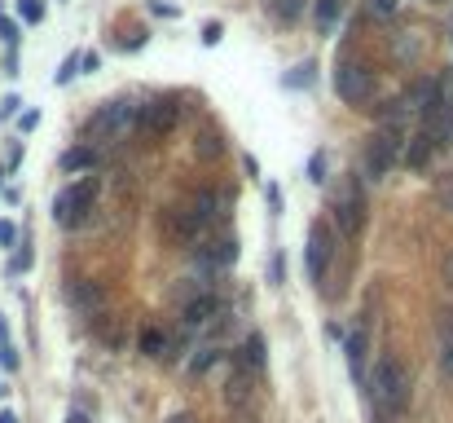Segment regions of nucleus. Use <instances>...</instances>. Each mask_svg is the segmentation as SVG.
Instances as JSON below:
<instances>
[{
  "label": "nucleus",
  "instance_id": "1",
  "mask_svg": "<svg viewBox=\"0 0 453 423\" xmlns=\"http://www.w3.org/2000/svg\"><path fill=\"white\" fill-rule=\"evenodd\" d=\"M370 405H374V415L383 423H392L409 410V397H414V379H409V370L400 357H379V366L370 370Z\"/></svg>",
  "mask_w": 453,
  "mask_h": 423
},
{
  "label": "nucleus",
  "instance_id": "2",
  "mask_svg": "<svg viewBox=\"0 0 453 423\" xmlns=\"http://www.w3.org/2000/svg\"><path fill=\"white\" fill-rule=\"evenodd\" d=\"M97 199H102V181H97V176H79L75 186H66L58 199H53L58 225H66V230H84V225L93 221Z\"/></svg>",
  "mask_w": 453,
  "mask_h": 423
},
{
  "label": "nucleus",
  "instance_id": "3",
  "mask_svg": "<svg viewBox=\"0 0 453 423\" xmlns=\"http://www.w3.org/2000/svg\"><path fill=\"white\" fill-rule=\"evenodd\" d=\"M405 141H409L405 128H379L361 150V176L365 181H383L396 159H405Z\"/></svg>",
  "mask_w": 453,
  "mask_h": 423
},
{
  "label": "nucleus",
  "instance_id": "4",
  "mask_svg": "<svg viewBox=\"0 0 453 423\" xmlns=\"http://www.w3.org/2000/svg\"><path fill=\"white\" fill-rule=\"evenodd\" d=\"M330 216H334V230H339V238H357L361 225H365V194H361V181L357 172L348 176V181L330 194Z\"/></svg>",
  "mask_w": 453,
  "mask_h": 423
},
{
  "label": "nucleus",
  "instance_id": "5",
  "mask_svg": "<svg viewBox=\"0 0 453 423\" xmlns=\"http://www.w3.org/2000/svg\"><path fill=\"white\" fill-rule=\"evenodd\" d=\"M423 133L435 141V150H445L453 141V84H449V75L435 79V97L423 110Z\"/></svg>",
  "mask_w": 453,
  "mask_h": 423
},
{
  "label": "nucleus",
  "instance_id": "6",
  "mask_svg": "<svg viewBox=\"0 0 453 423\" xmlns=\"http://www.w3.org/2000/svg\"><path fill=\"white\" fill-rule=\"evenodd\" d=\"M334 230L330 225H313L308 230V247H304V265H308V282L322 287L330 282V269H334Z\"/></svg>",
  "mask_w": 453,
  "mask_h": 423
},
{
  "label": "nucleus",
  "instance_id": "7",
  "mask_svg": "<svg viewBox=\"0 0 453 423\" xmlns=\"http://www.w3.org/2000/svg\"><path fill=\"white\" fill-rule=\"evenodd\" d=\"M334 93H339V102L348 106H361L374 97V71L365 67V62H339V71H334Z\"/></svg>",
  "mask_w": 453,
  "mask_h": 423
},
{
  "label": "nucleus",
  "instance_id": "8",
  "mask_svg": "<svg viewBox=\"0 0 453 423\" xmlns=\"http://www.w3.org/2000/svg\"><path fill=\"white\" fill-rule=\"evenodd\" d=\"M343 353H348V370H352V379H357L361 388H370V327H365V322H357V327H352Z\"/></svg>",
  "mask_w": 453,
  "mask_h": 423
},
{
  "label": "nucleus",
  "instance_id": "9",
  "mask_svg": "<svg viewBox=\"0 0 453 423\" xmlns=\"http://www.w3.org/2000/svg\"><path fill=\"white\" fill-rule=\"evenodd\" d=\"M176 124H180V106L176 102H145L137 110V128L150 133V137H167Z\"/></svg>",
  "mask_w": 453,
  "mask_h": 423
},
{
  "label": "nucleus",
  "instance_id": "10",
  "mask_svg": "<svg viewBox=\"0 0 453 423\" xmlns=\"http://www.w3.org/2000/svg\"><path fill=\"white\" fill-rule=\"evenodd\" d=\"M66 300H71V308L79 318H93V313H102V304H106V287L97 278H84V282H75L71 291H66Z\"/></svg>",
  "mask_w": 453,
  "mask_h": 423
},
{
  "label": "nucleus",
  "instance_id": "11",
  "mask_svg": "<svg viewBox=\"0 0 453 423\" xmlns=\"http://www.w3.org/2000/svg\"><path fill=\"white\" fill-rule=\"evenodd\" d=\"M251 397H256V388H251V375L233 366V375L225 379V401H229L233 419H247V415H251Z\"/></svg>",
  "mask_w": 453,
  "mask_h": 423
},
{
  "label": "nucleus",
  "instance_id": "12",
  "mask_svg": "<svg viewBox=\"0 0 453 423\" xmlns=\"http://www.w3.org/2000/svg\"><path fill=\"white\" fill-rule=\"evenodd\" d=\"M194 256H198L203 269H229L233 260H238V242L225 234V238H211V242H203V247H194Z\"/></svg>",
  "mask_w": 453,
  "mask_h": 423
},
{
  "label": "nucleus",
  "instance_id": "13",
  "mask_svg": "<svg viewBox=\"0 0 453 423\" xmlns=\"http://www.w3.org/2000/svg\"><path fill=\"white\" fill-rule=\"evenodd\" d=\"M207 225L194 216V207H172L167 212V238H180V242H198Z\"/></svg>",
  "mask_w": 453,
  "mask_h": 423
},
{
  "label": "nucleus",
  "instance_id": "14",
  "mask_svg": "<svg viewBox=\"0 0 453 423\" xmlns=\"http://www.w3.org/2000/svg\"><path fill=\"white\" fill-rule=\"evenodd\" d=\"M211 318H221V300H216V296H198V300H190L185 308H180V327H185V331L207 327Z\"/></svg>",
  "mask_w": 453,
  "mask_h": 423
},
{
  "label": "nucleus",
  "instance_id": "15",
  "mask_svg": "<svg viewBox=\"0 0 453 423\" xmlns=\"http://www.w3.org/2000/svg\"><path fill=\"white\" fill-rule=\"evenodd\" d=\"M128 115H132V106H128V102H110L106 110H97V115H93L88 137H97V133H119V128L128 124Z\"/></svg>",
  "mask_w": 453,
  "mask_h": 423
},
{
  "label": "nucleus",
  "instance_id": "16",
  "mask_svg": "<svg viewBox=\"0 0 453 423\" xmlns=\"http://www.w3.org/2000/svg\"><path fill=\"white\" fill-rule=\"evenodd\" d=\"M435 339H440V370L453 375V308H440V318H435Z\"/></svg>",
  "mask_w": 453,
  "mask_h": 423
},
{
  "label": "nucleus",
  "instance_id": "17",
  "mask_svg": "<svg viewBox=\"0 0 453 423\" xmlns=\"http://www.w3.org/2000/svg\"><path fill=\"white\" fill-rule=\"evenodd\" d=\"M137 349H141L145 357H155V362H163V357L172 353V339H167V331H159V327H145V331L137 335Z\"/></svg>",
  "mask_w": 453,
  "mask_h": 423
},
{
  "label": "nucleus",
  "instance_id": "18",
  "mask_svg": "<svg viewBox=\"0 0 453 423\" xmlns=\"http://www.w3.org/2000/svg\"><path fill=\"white\" fill-rule=\"evenodd\" d=\"M233 366L247 370V375H256V370L264 366V335H247V344H242L238 357H233Z\"/></svg>",
  "mask_w": 453,
  "mask_h": 423
},
{
  "label": "nucleus",
  "instance_id": "19",
  "mask_svg": "<svg viewBox=\"0 0 453 423\" xmlns=\"http://www.w3.org/2000/svg\"><path fill=\"white\" fill-rule=\"evenodd\" d=\"M431 155H435V141H431L427 133H418V137L405 141V164H409V168H427Z\"/></svg>",
  "mask_w": 453,
  "mask_h": 423
},
{
  "label": "nucleus",
  "instance_id": "20",
  "mask_svg": "<svg viewBox=\"0 0 453 423\" xmlns=\"http://www.w3.org/2000/svg\"><path fill=\"white\" fill-rule=\"evenodd\" d=\"M62 168L66 172H88V168H97V150L93 145H75V150L62 155Z\"/></svg>",
  "mask_w": 453,
  "mask_h": 423
},
{
  "label": "nucleus",
  "instance_id": "21",
  "mask_svg": "<svg viewBox=\"0 0 453 423\" xmlns=\"http://www.w3.org/2000/svg\"><path fill=\"white\" fill-rule=\"evenodd\" d=\"M190 207H194V216L203 221V225H211V221H216V212H221V194H216V190H198Z\"/></svg>",
  "mask_w": 453,
  "mask_h": 423
},
{
  "label": "nucleus",
  "instance_id": "22",
  "mask_svg": "<svg viewBox=\"0 0 453 423\" xmlns=\"http://www.w3.org/2000/svg\"><path fill=\"white\" fill-rule=\"evenodd\" d=\"M216 362H225V353H221V349H198V353L190 357V375H194V379H198V375H207Z\"/></svg>",
  "mask_w": 453,
  "mask_h": 423
},
{
  "label": "nucleus",
  "instance_id": "23",
  "mask_svg": "<svg viewBox=\"0 0 453 423\" xmlns=\"http://www.w3.org/2000/svg\"><path fill=\"white\" fill-rule=\"evenodd\" d=\"M317 27H322V31H330L334 22H339V13H343V0H317Z\"/></svg>",
  "mask_w": 453,
  "mask_h": 423
},
{
  "label": "nucleus",
  "instance_id": "24",
  "mask_svg": "<svg viewBox=\"0 0 453 423\" xmlns=\"http://www.w3.org/2000/svg\"><path fill=\"white\" fill-rule=\"evenodd\" d=\"M431 190H435V203H440L445 212H453V172H440Z\"/></svg>",
  "mask_w": 453,
  "mask_h": 423
},
{
  "label": "nucleus",
  "instance_id": "25",
  "mask_svg": "<svg viewBox=\"0 0 453 423\" xmlns=\"http://www.w3.org/2000/svg\"><path fill=\"white\" fill-rule=\"evenodd\" d=\"M18 18L22 22H40L44 18V5H40V0H18Z\"/></svg>",
  "mask_w": 453,
  "mask_h": 423
},
{
  "label": "nucleus",
  "instance_id": "26",
  "mask_svg": "<svg viewBox=\"0 0 453 423\" xmlns=\"http://www.w3.org/2000/svg\"><path fill=\"white\" fill-rule=\"evenodd\" d=\"M0 36H5L9 53H18V22H13V18H5V13H0Z\"/></svg>",
  "mask_w": 453,
  "mask_h": 423
},
{
  "label": "nucleus",
  "instance_id": "27",
  "mask_svg": "<svg viewBox=\"0 0 453 423\" xmlns=\"http://www.w3.org/2000/svg\"><path fill=\"white\" fill-rule=\"evenodd\" d=\"M308 181H317V186L326 181V155H322V150H317V155L308 159Z\"/></svg>",
  "mask_w": 453,
  "mask_h": 423
},
{
  "label": "nucleus",
  "instance_id": "28",
  "mask_svg": "<svg viewBox=\"0 0 453 423\" xmlns=\"http://www.w3.org/2000/svg\"><path fill=\"white\" fill-rule=\"evenodd\" d=\"M370 13H374L379 22H388L392 13H396V0H370Z\"/></svg>",
  "mask_w": 453,
  "mask_h": 423
},
{
  "label": "nucleus",
  "instance_id": "29",
  "mask_svg": "<svg viewBox=\"0 0 453 423\" xmlns=\"http://www.w3.org/2000/svg\"><path fill=\"white\" fill-rule=\"evenodd\" d=\"M13 242H18V225H13V221H0V247H13Z\"/></svg>",
  "mask_w": 453,
  "mask_h": 423
},
{
  "label": "nucleus",
  "instance_id": "30",
  "mask_svg": "<svg viewBox=\"0 0 453 423\" xmlns=\"http://www.w3.org/2000/svg\"><path fill=\"white\" fill-rule=\"evenodd\" d=\"M440 282H445V287L453 291V247H449V252L440 256Z\"/></svg>",
  "mask_w": 453,
  "mask_h": 423
},
{
  "label": "nucleus",
  "instance_id": "31",
  "mask_svg": "<svg viewBox=\"0 0 453 423\" xmlns=\"http://www.w3.org/2000/svg\"><path fill=\"white\" fill-rule=\"evenodd\" d=\"M79 58H84V53H71V58L62 62V71H58V84H66V79L75 75V67H79Z\"/></svg>",
  "mask_w": 453,
  "mask_h": 423
},
{
  "label": "nucleus",
  "instance_id": "32",
  "mask_svg": "<svg viewBox=\"0 0 453 423\" xmlns=\"http://www.w3.org/2000/svg\"><path fill=\"white\" fill-rule=\"evenodd\" d=\"M18 106H22V97H5V106H0V124H5V119H13V115H18Z\"/></svg>",
  "mask_w": 453,
  "mask_h": 423
},
{
  "label": "nucleus",
  "instance_id": "33",
  "mask_svg": "<svg viewBox=\"0 0 453 423\" xmlns=\"http://www.w3.org/2000/svg\"><path fill=\"white\" fill-rule=\"evenodd\" d=\"M0 366H5V370H18V353L9 349V339L0 344Z\"/></svg>",
  "mask_w": 453,
  "mask_h": 423
},
{
  "label": "nucleus",
  "instance_id": "34",
  "mask_svg": "<svg viewBox=\"0 0 453 423\" xmlns=\"http://www.w3.org/2000/svg\"><path fill=\"white\" fill-rule=\"evenodd\" d=\"M198 150H203V155H221L225 145H221V137H211V133H207V137H203V145H198Z\"/></svg>",
  "mask_w": 453,
  "mask_h": 423
},
{
  "label": "nucleus",
  "instance_id": "35",
  "mask_svg": "<svg viewBox=\"0 0 453 423\" xmlns=\"http://www.w3.org/2000/svg\"><path fill=\"white\" fill-rule=\"evenodd\" d=\"M308 79H313V67H308V62H304V67H295V75H291V84H308Z\"/></svg>",
  "mask_w": 453,
  "mask_h": 423
},
{
  "label": "nucleus",
  "instance_id": "36",
  "mask_svg": "<svg viewBox=\"0 0 453 423\" xmlns=\"http://www.w3.org/2000/svg\"><path fill=\"white\" fill-rule=\"evenodd\" d=\"M40 124V115H36V110H27V115L18 119V128H22V133H31V128H36Z\"/></svg>",
  "mask_w": 453,
  "mask_h": 423
},
{
  "label": "nucleus",
  "instance_id": "37",
  "mask_svg": "<svg viewBox=\"0 0 453 423\" xmlns=\"http://www.w3.org/2000/svg\"><path fill=\"white\" fill-rule=\"evenodd\" d=\"M216 40H221V27H216V22L203 27V44H216Z\"/></svg>",
  "mask_w": 453,
  "mask_h": 423
},
{
  "label": "nucleus",
  "instance_id": "38",
  "mask_svg": "<svg viewBox=\"0 0 453 423\" xmlns=\"http://www.w3.org/2000/svg\"><path fill=\"white\" fill-rule=\"evenodd\" d=\"M268 278L282 282V256H273V265H268Z\"/></svg>",
  "mask_w": 453,
  "mask_h": 423
},
{
  "label": "nucleus",
  "instance_id": "39",
  "mask_svg": "<svg viewBox=\"0 0 453 423\" xmlns=\"http://www.w3.org/2000/svg\"><path fill=\"white\" fill-rule=\"evenodd\" d=\"M66 423H93V419H88V410H71V415H66Z\"/></svg>",
  "mask_w": 453,
  "mask_h": 423
},
{
  "label": "nucleus",
  "instance_id": "40",
  "mask_svg": "<svg viewBox=\"0 0 453 423\" xmlns=\"http://www.w3.org/2000/svg\"><path fill=\"white\" fill-rule=\"evenodd\" d=\"M282 13H287V18H295V13H299V0H282Z\"/></svg>",
  "mask_w": 453,
  "mask_h": 423
},
{
  "label": "nucleus",
  "instance_id": "41",
  "mask_svg": "<svg viewBox=\"0 0 453 423\" xmlns=\"http://www.w3.org/2000/svg\"><path fill=\"white\" fill-rule=\"evenodd\" d=\"M167 423H198V419H194V415H172Z\"/></svg>",
  "mask_w": 453,
  "mask_h": 423
},
{
  "label": "nucleus",
  "instance_id": "42",
  "mask_svg": "<svg viewBox=\"0 0 453 423\" xmlns=\"http://www.w3.org/2000/svg\"><path fill=\"white\" fill-rule=\"evenodd\" d=\"M0 423H18V415H9V410H0Z\"/></svg>",
  "mask_w": 453,
  "mask_h": 423
},
{
  "label": "nucleus",
  "instance_id": "43",
  "mask_svg": "<svg viewBox=\"0 0 453 423\" xmlns=\"http://www.w3.org/2000/svg\"><path fill=\"white\" fill-rule=\"evenodd\" d=\"M0 393H5V388H0Z\"/></svg>",
  "mask_w": 453,
  "mask_h": 423
},
{
  "label": "nucleus",
  "instance_id": "44",
  "mask_svg": "<svg viewBox=\"0 0 453 423\" xmlns=\"http://www.w3.org/2000/svg\"><path fill=\"white\" fill-rule=\"evenodd\" d=\"M0 172H5V168H0Z\"/></svg>",
  "mask_w": 453,
  "mask_h": 423
}]
</instances>
